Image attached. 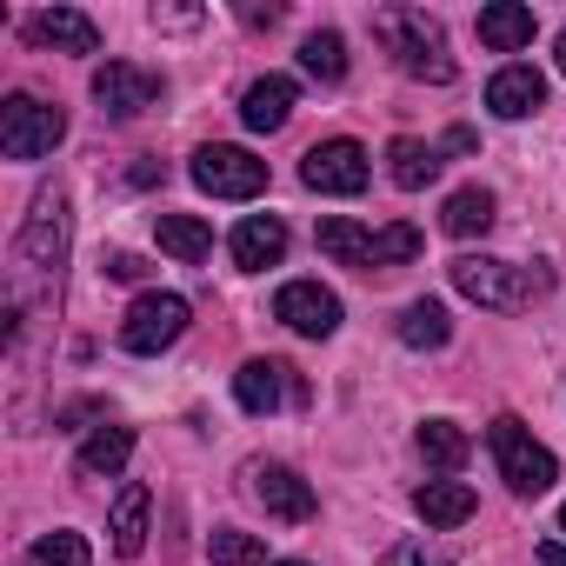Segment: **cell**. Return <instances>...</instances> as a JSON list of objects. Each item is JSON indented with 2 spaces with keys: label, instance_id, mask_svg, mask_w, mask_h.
I'll use <instances>...</instances> for the list:
<instances>
[{
  "label": "cell",
  "instance_id": "cell-1",
  "mask_svg": "<svg viewBox=\"0 0 566 566\" xmlns=\"http://www.w3.org/2000/svg\"><path fill=\"white\" fill-rule=\"evenodd\" d=\"M374 41L394 54V67H400L407 81H433V87L453 81L447 34H440V21H433L427 8H380V14H374Z\"/></svg>",
  "mask_w": 566,
  "mask_h": 566
},
{
  "label": "cell",
  "instance_id": "cell-2",
  "mask_svg": "<svg viewBox=\"0 0 566 566\" xmlns=\"http://www.w3.org/2000/svg\"><path fill=\"white\" fill-rule=\"evenodd\" d=\"M447 273H453V294H467L473 307H493V314H520L553 287L546 266H513V260H480V253L453 260Z\"/></svg>",
  "mask_w": 566,
  "mask_h": 566
},
{
  "label": "cell",
  "instance_id": "cell-3",
  "mask_svg": "<svg viewBox=\"0 0 566 566\" xmlns=\"http://www.w3.org/2000/svg\"><path fill=\"white\" fill-rule=\"evenodd\" d=\"M486 447H493L500 480H506L513 493H526V500H533V493H546V486L559 480V460H553V453H546L520 420H513V413H500V420L486 427Z\"/></svg>",
  "mask_w": 566,
  "mask_h": 566
},
{
  "label": "cell",
  "instance_id": "cell-4",
  "mask_svg": "<svg viewBox=\"0 0 566 566\" xmlns=\"http://www.w3.org/2000/svg\"><path fill=\"white\" fill-rule=\"evenodd\" d=\"M67 140V114L34 101V94H8L0 101V154L8 160H48Z\"/></svg>",
  "mask_w": 566,
  "mask_h": 566
},
{
  "label": "cell",
  "instance_id": "cell-5",
  "mask_svg": "<svg viewBox=\"0 0 566 566\" xmlns=\"http://www.w3.org/2000/svg\"><path fill=\"white\" fill-rule=\"evenodd\" d=\"M187 174H193V187L213 193V200H253V193L266 187V160L247 154V147H227V140H207Z\"/></svg>",
  "mask_w": 566,
  "mask_h": 566
},
{
  "label": "cell",
  "instance_id": "cell-6",
  "mask_svg": "<svg viewBox=\"0 0 566 566\" xmlns=\"http://www.w3.org/2000/svg\"><path fill=\"white\" fill-rule=\"evenodd\" d=\"M94 101H101V114H107V120H140L147 107H160V101H167V81H160L154 67L107 61V67H94Z\"/></svg>",
  "mask_w": 566,
  "mask_h": 566
},
{
  "label": "cell",
  "instance_id": "cell-7",
  "mask_svg": "<svg viewBox=\"0 0 566 566\" xmlns=\"http://www.w3.org/2000/svg\"><path fill=\"white\" fill-rule=\"evenodd\" d=\"M187 321H193V307L180 294H140L127 307V321H120V347L127 354H160V347H174L187 334Z\"/></svg>",
  "mask_w": 566,
  "mask_h": 566
},
{
  "label": "cell",
  "instance_id": "cell-8",
  "mask_svg": "<svg viewBox=\"0 0 566 566\" xmlns=\"http://www.w3.org/2000/svg\"><path fill=\"white\" fill-rule=\"evenodd\" d=\"M14 253H21V266H34V273H54V266H61V253H67V193H61V187H41V193H34V213H28Z\"/></svg>",
  "mask_w": 566,
  "mask_h": 566
},
{
  "label": "cell",
  "instance_id": "cell-9",
  "mask_svg": "<svg viewBox=\"0 0 566 566\" xmlns=\"http://www.w3.org/2000/svg\"><path fill=\"white\" fill-rule=\"evenodd\" d=\"M273 321H287V327L307 334V340H327V334L340 327V294L321 287V280H287V287L273 294Z\"/></svg>",
  "mask_w": 566,
  "mask_h": 566
},
{
  "label": "cell",
  "instance_id": "cell-10",
  "mask_svg": "<svg viewBox=\"0 0 566 566\" xmlns=\"http://www.w3.org/2000/svg\"><path fill=\"white\" fill-rule=\"evenodd\" d=\"M247 480H253V500H260L273 520H287V526H301V520H314V513H321L314 486H307L294 467H280V460H253V467H247Z\"/></svg>",
  "mask_w": 566,
  "mask_h": 566
},
{
  "label": "cell",
  "instance_id": "cell-11",
  "mask_svg": "<svg viewBox=\"0 0 566 566\" xmlns=\"http://www.w3.org/2000/svg\"><path fill=\"white\" fill-rule=\"evenodd\" d=\"M367 174H374V167H367V147H360V140H321V147L301 160V180H307L314 193H340V200L360 193Z\"/></svg>",
  "mask_w": 566,
  "mask_h": 566
},
{
  "label": "cell",
  "instance_id": "cell-12",
  "mask_svg": "<svg viewBox=\"0 0 566 566\" xmlns=\"http://www.w3.org/2000/svg\"><path fill=\"white\" fill-rule=\"evenodd\" d=\"M486 107H493L500 120H526V114H539V107H546V74L526 67V61L500 67V74L486 81Z\"/></svg>",
  "mask_w": 566,
  "mask_h": 566
},
{
  "label": "cell",
  "instance_id": "cell-13",
  "mask_svg": "<svg viewBox=\"0 0 566 566\" xmlns=\"http://www.w3.org/2000/svg\"><path fill=\"white\" fill-rule=\"evenodd\" d=\"M233 266H247V273H266V266H280L287 260V227H280L273 213H247L240 227H233Z\"/></svg>",
  "mask_w": 566,
  "mask_h": 566
},
{
  "label": "cell",
  "instance_id": "cell-14",
  "mask_svg": "<svg viewBox=\"0 0 566 566\" xmlns=\"http://www.w3.org/2000/svg\"><path fill=\"white\" fill-rule=\"evenodd\" d=\"M287 374H294V367H280V360H247V367L233 374V400H240L247 413H273L287 394H301Z\"/></svg>",
  "mask_w": 566,
  "mask_h": 566
},
{
  "label": "cell",
  "instance_id": "cell-15",
  "mask_svg": "<svg viewBox=\"0 0 566 566\" xmlns=\"http://www.w3.org/2000/svg\"><path fill=\"white\" fill-rule=\"evenodd\" d=\"M473 506H480V500H473V486H467V480H427V486L413 493V513H420L433 533L467 526V520H473Z\"/></svg>",
  "mask_w": 566,
  "mask_h": 566
},
{
  "label": "cell",
  "instance_id": "cell-16",
  "mask_svg": "<svg viewBox=\"0 0 566 566\" xmlns=\"http://www.w3.org/2000/svg\"><path fill=\"white\" fill-rule=\"evenodd\" d=\"M287 114H294V81H287V74H266V81H253V87L240 94V120H247L253 134L287 127Z\"/></svg>",
  "mask_w": 566,
  "mask_h": 566
},
{
  "label": "cell",
  "instance_id": "cell-17",
  "mask_svg": "<svg viewBox=\"0 0 566 566\" xmlns=\"http://www.w3.org/2000/svg\"><path fill=\"white\" fill-rule=\"evenodd\" d=\"M41 48H61V54H94L101 48V28L81 14V8H48V14H34V28H28Z\"/></svg>",
  "mask_w": 566,
  "mask_h": 566
},
{
  "label": "cell",
  "instance_id": "cell-18",
  "mask_svg": "<svg viewBox=\"0 0 566 566\" xmlns=\"http://www.w3.org/2000/svg\"><path fill=\"white\" fill-rule=\"evenodd\" d=\"M526 41H533V8H520V0H493V8H480V48L520 54Z\"/></svg>",
  "mask_w": 566,
  "mask_h": 566
},
{
  "label": "cell",
  "instance_id": "cell-19",
  "mask_svg": "<svg viewBox=\"0 0 566 566\" xmlns=\"http://www.w3.org/2000/svg\"><path fill=\"white\" fill-rule=\"evenodd\" d=\"M387 174H394V187L420 193V187H433V180H440V147H427V140L400 134V140L387 147Z\"/></svg>",
  "mask_w": 566,
  "mask_h": 566
},
{
  "label": "cell",
  "instance_id": "cell-20",
  "mask_svg": "<svg viewBox=\"0 0 566 566\" xmlns=\"http://www.w3.org/2000/svg\"><path fill=\"white\" fill-rule=\"evenodd\" d=\"M147 513H154V493L147 486H120V500H114V553L120 559L147 553Z\"/></svg>",
  "mask_w": 566,
  "mask_h": 566
},
{
  "label": "cell",
  "instance_id": "cell-21",
  "mask_svg": "<svg viewBox=\"0 0 566 566\" xmlns=\"http://www.w3.org/2000/svg\"><path fill=\"white\" fill-rule=\"evenodd\" d=\"M321 253L340 260V266H367L374 273V233L360 220H347V213H327L321 220Z\"/></svg>",
  "mask_w": 566,
  "mask_h": 566
},
{
  "label": "cell",
  "instance_id": "cell-22",
  "mask_svg": "<svg viewBox=\"0 0 566 566\" xmlns=\"http://www.w3.org/2000/svg\"><path fill=\"white\" fill-rule=\"evenodd\" d=\"M467 453H473L467 427H453V420H427V427H420V460H427L440 480H453V473L467 467Z\"/></svg>",
  "mask_w": 566,
  "mask_h": 566
},
{
  "label": "cell",
  "instance_id": "cell-23",
  "mask_svg": "<svg viewBox=\"0 0 566 566\" xmlns=\"http://www.w3.org/2000/svg\"><path fill=\"white\" fill-rule=\"evenodd\" d=\"M127 460H134V427H94V433L81 440V460H74V467H81L87 480H101V473H120Z\"/></svg>",
  "mask_w": 566,
  "mask_h": 566
},
{
  "label": "cell",
  "instance_id": "cell-24",
  "mask_svg": "<svg viewBox=\"0 0 566 566\" xmlns=\"http://www.w3.org/2000/svg\"><path fill=\"white\" fill-rule=\"evenodd\" d=\"M440 227H447L453 240L486 233V227H493V193H486V187H453L447 207H440Z\"/></svg>",
  "mask_w": 566,
  "mask_h": 566
},
{
  "label": "cell",
  "instance_id": "cell-25",
  "mask_svg": "<svg viewBox=\"0 0 566 566\" xmlns=\"http://www.w3.org/2000/svg\"><path fill=\"white\" fill-rule=\"evenodd\" d=\"M154 233H160V247H167L174 260H187V266L213 253V227H207L200 213H160V220H154Z\"/></svg>",
  "mask_w": 566,
  "mask_h": 566
},
{
  "label": "cell",
  "instance_id": "cell-26",
  "mask_svg": "<svg viewBox=\"0 0 566 566\" xmlns=\"http://www.w3.org/2000/svg\"><path fill=\"white\" fill-rule=\"evenodd\" d=\"M400 340H407L413 354H433V347H447V340H453V321H447V307H440V301H413V307L400 314Z\"/></svg>",
  "mask_w": 566,
  "mask_h": 566
},
{
  "label": "cell",
  "instance_id": "cell-27",
  "mask_svg": "<svg viewBox=\"0 0 566 566\" xmlns=\"http://www.w3.org/2000/svg\"><path fill=\"white\" fill-rule=\"evenodd\" d=\"M301 67H307L314 81H347V41H340L334 28L307 34V41H301Z\"/></svg>",
  "mask_w": 566,
  "mask_h": 566
},
{
  "label": "cell",
  "instance_id": "cell-28",
  "mask_svg": "<svg viewBox=\"0 0 566 566\" xmlns=\"http://www.w3.org/2000/svg\"><path fill=\"white\" fill-rule=\"evenodd\" d=\"M207 553H213V566H266V539L260 533H240V526H213L207 533Z\"/></svg>",
  "mask_w": 566,
  "mask_h": 566
},
{
  "label": "cell",
  "instance_id": "cell-29",
  "mask_svg": "<svg viewBox=\"0 0 566 566\" xmlns=\"http://www.w3.org/2000/svg\"><path fill=\"white\" fill-rule=\"evenodd\" d=\"M87 559H94V546H87L81 533H67V526H61V533H41V539L28 546V566H87Z\"/></svg>",
  "mask_w": 566,
  "mask_h": 566
},
{
  "label": "cell",
  "instance_id": "cell-30",
  "mask_svg": "<svg viewBox=\"0 0 566 566\" xmlns=\"http://www.w3.org/2000/svg\"><path fill=\"white\" fill-rule=\"evenodd\" d=\"M420 227H407V220H394V227H380L374 233V266H407V260H420Z\"/></svg>",
  "mask_w": 566,
  "mask_h": 566
},
{
  "label": "cell",
  "instance_id": "cell-31",
  "mask_svg": "<svg viewBox=\"0 0 566 566\" xmlns=\"http://www.w3.org/2000/svg\"><path fill=\"white\" fill-rule=\"evenodd\" d=\"M107 273H114V280H147V260H140V253H114Z\"/></svg>",
  "mask_w": 566,
  "mask_h": 566
},
{
  "label": "cell",
  "instance_id": "cell-32",
  "mask_svg": "<svg viewBox=\"0 0 566 566\" xmlns=\"http://www.w3.org/2000/svg\"><path fill=\"white\" fill-rule=\"evenodd\" d=\"M200 14L193 8H154V28H193Z\"/></svg>",
  "mask_w": 566,
  "mask_h": 566
},
{
  "label": "cell",
  "instance_id": "cell-33",
  "mask_svg": "<svg viewBox=\"0 0 566 566\" xmlns=\"http://www.w3.org/2000/svg\"><path fill=\"white\" fill-rule=\"evenodd\" d=\"M387 566H433V559H427V546H394Z\"/></svg>",
  "mask_w": 566,
  "mask_h": 566
},
{
  "label": "cell",
  "instance_id": "cell-34",
  "mask_svg": "<svg viewBox=\"0 0 566 566\" xmlns=\"http://www.w3.org/2000/svg\"><path fill=\"white\" fill-rule=\"evenodd\" d=\"M240 21H247V28H273V21H280V8H240Z\"/></svg>",
  "mask_w": 566,
  "mask_h": 566
},
{
  "label": "cell",
  "instance_id": "cell-35",
  "mask_svg": "<svg viewBox=\"0 0 566 566\" xmlns=\"http://www.w3.org/2000/svg\"><path fill=\"white\" fill-rule=\"evenodd\" d=\"M127 180H134V187H154V180H167V167H154V160H140V167H134Z\"/></svg>",
  "mask_w": 566,
  "mask_h": 566
},
{
  "label": "cell",
  "instance_id": "cell-36",
  "mask_svg": "<svg viewBox=\"0 0 566 566\" xmlns=\"http://www.w3.org/2000/svg\"><path fill=\"white\" fill-rule=\"evenodd\" d=\"M539 566H566V539H546L539 546Z\"/></svg>",
  "mask_w": 566,
  "mask_h": 566
},
{
  "label": "cell",
  "instance_id": "cell-37",
  "mask_svg": "<svg viewBox=\"0 0 566 566\" xmlns=\"http://www.w3.org/2000/svg\"><path fill=\"white\" fill-rule=\"evenodd\" d=\"M553 54H559V74H566V28H559V41H553Z\"/></svg>",
  "mask_w": 566,
  "mask_h": 566
},
{
  "label": "cell",
  "instance_id": "cell-38",
  "mask_svg": "<svg viewBox=\"0 0 566 566\" xmlns=\"http://www.w3.org/2000/svg\"><path fill=\"white\" fill-rule=\"evenodd\" d=\"M559 533H566V506H559Z\"/></svg>",
  "mask_w": 566,
  "mask_h": 566
},
{
  "label": "cell",
  "instance_id": "cell-39",
  "mask_svg": "<svg viewBox=\"0 0 566 566\" xmlns=\"http://www.w3.org/2000/svg\"><path fill=\"white\" fill-rule=\"evenodd\" d=\"M280 566H301V559H280Z\"/></svg>",
  "mask_w": 566,
  "mask_h": 566
}]
</instances>
